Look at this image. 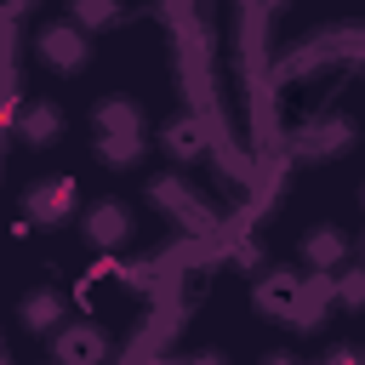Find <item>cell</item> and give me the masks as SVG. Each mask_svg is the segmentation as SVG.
Instances as JSON below:
<instances>
[{
	"instance_id": "obj_1",
	"label": "cell",
	"mask_w": 365,
	"mask_h": 365,
	"mask_svg": "<svg viewBox=\"0 0 365 365\" xmlns=\"http://www.w3.org/2000/svg\"><path fill=\"white\" fill-rule=\"evenodd\" d=\"M86 57H91V46H86V34H80L74 23H51V29L40 34V63L74 74V68H86Z\"/></svg>"
},
{
	"instance_id": "obj_2",
	"label": "cell",
	"mask_w": 365,
	"mask_h": 365,
	"mask_svg": "<svg viewBox=\"0 0 365 365\" xmlns=\"http://www.w3.org/2000/svg\"><path fill=\"white\" fill-rule=\"evenodd\" d=\"M125 234H131V211H125L120 200H103V205L86 211V240H91V245H120Z\"/></svg>"
},
{
	"instance_id": "obj_3",
	"label": "cell",
	"mask_w": 365,
	"mask_h": 365,
	"mask_svg": "<svg viewBox=\"0 0 365 365\" xmlns=\"http://www.w3.org/2000/svg\"><path fill=\"white\" fill-rule=\"evenodd\" d=\"M103 354H108V342L91 325H68L57 336V365H103Z\"/></svg>"
},
{
	"instance_id": "obj_4",
	"label": "cell",
	"mask_w": 365,
	"mask_h": 365,
	"mask_svg": "<svg viewBox=\"0 0 365 365\" xmlns=\"http://www.w3.org/2000/svg\"><path fill=\"white\" fill-rule=\"evenodd\" d=\"M97 137H137L143 131V114H137V103H125V97H108V103H97Z\"/></svg>"
},
{
	"instance_id": "obj_5",
	"label": "cell",
	"mask_w": 365,
	"mask_h": 365,
	"mask_svg": "<svg viewBox=\"0 0 365 365\" xmlns=\"http://www.w3.org/2000/svg\"><path fill=\"white\" fill-rule=\"evenodd\" d=\"M17 131H23V143H57L63 114H57L51 103H29V108H23V120H17Z\"/></svg>"
},
{
	"instance_id": "obj_6",
	"label": "cell",
	"mask_w": 365,
	"mask_h": 365,
	"mask_svg": "<svg viewBox=\"0 0 365 365\" xmlns=\"http://www.w3.org/2000/svg\"><path fill=\"white\" fill-rule=\"evenodd\" d=\"M68 205H74V182H68V177H57L51 188H34V194H29V211H34V217H46V222L68 217Z\"/></svg>"
},
{
	"instance_id": "obj_7",
	"label": "cell",
	"mask_w": 365,
	"mask_h": 365,
	"mask_svg": "<svg viewBox=\"0 0 365 365\" xmlns=\"http://www.w3.org/2000/svg\"><path fill=\"white\" fill-rule=\"evenodd\" d=\"M23 325H29V331L63 325V297H57V291H29V297H23Z\"/></svg>"
},
{
	"instance_id": "obj_8",
	"label": "cell",
	"mask_w": 365,
	"mask_h": 365,
	"mask_svg": "<svg viewBox=\"0 0 365 365\" xmlns=\"http://www.w3.org/2000/svg\"><path fill=\"white\" fill-rule=\"evenodd\" d=\"M302 251H308V262H319V274H331V268L342 262V240H336L331 228H319V234H308V245H302Z\"/></svg>"
},
{
	"instance_id": "obj_9",
	"label": "cell",
	"mask_w": 365,
	"mask_h": 365,
	"mask_svg": "<svg viewBox=\"0 0 365 365\" xmlns=\"http://www.w3.org/2000/svg\"><path fill=\"white\" fill-rule=\"evenodd\" d=\"M165 148H171L177 160H200V148H205V137H200V125H188V120H177V125L165 131Z\"/></svg>"
},
{
	"instance_id": "obj_10",
	"label": "cell",
	"mask_w": 365,
	"mask_h": 365,
	"mask_svg": "<svg viewBox=\"0 0 365 365\" xmlns=\"http://www.w3.org/2000/svg\"><path fill=\"white\" fill-rule=\"evenodd\" d=\"M97 154H103L108 165H131V160L143 154V137H97Z\"/></svg>"
},
{
	"instance_id": "obj_11",
	"label": "cell",
	"mask_w": 365,
	"mask_h": 365,
	"mask_svg": "<svg viewBox=\"0 0 365 365\" xmlns=\"http://www.w3.org/2000/svg\"><path fill=\"white\" fill-rule=\"evenodd\" d=\"M114 17H120V0H74V23H86V29H103Z\"/></svg>"
},
{
	"instance_id": "obj_12",
	"label": "cell",
	"mask_w": 365,
	"mask_h": 365,
	"mask_svg": "<svg viewBox=\"0 0 365 365\" xmlns=\"http://www.w3.org/2000/svg\"><path fill=\"white\" fill-rule=\"evenodd\" d=\"M331 285H336V297H342V302H365V274H348V279H336V274H331Z\"/></svg>"
},
{
	"instance_id": "obj_13",
	"label": "cell",
	"mask_w": 365,
	"mask_h": 365,
	"mask_svg": "<svg viewBox=\"0 0 365 365\" xmlns=\"http://www.w3.org/2000/svg\"><path fill=\"white\" fill-rule=\"evenodd\" d=\"M262 365H297V359H291V354H268Z\"/></svg>"
},
{
	"instance_id": "obj_14",
	"label": "cell",
	"mask_w": 365,
	"mask_h": 365,
	"mask_svg": "<svg viewBox=\"0 0 365 365\" xmlns=\"http://www.w3.org/2000/svg\"><path fill=\"white\" fill-rule=\"evenodd\" d=\"M359 257H365V245H359Z\"/></svg>"
}]
</instances>
